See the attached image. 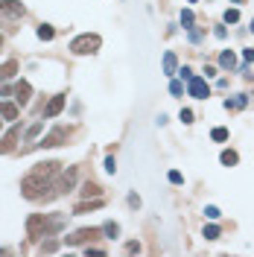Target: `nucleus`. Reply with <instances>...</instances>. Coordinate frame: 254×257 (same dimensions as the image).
<instances>
[{
    "instance_id": "f257e3e1",
    "label": "nucleus",
    "mask_w": 254,
    "mask_h": 257,
    "mask_svg": "<svg viewBox=\"0 0 254 257\" xmlns=\"http://www.w3.org/2000/svg\"><path fill=\"white\" fill-rule=\"evenodd\" d=\"M97 47H100V35H79V38H73V41H70V50H73L76 56L97 53Z\"/></svg>"
},
{
    "instance_id": "f03ea898",
    "label": "nucleus",
    "mask_w": 254,
    "mask_h": 257,
    "mask_svg": "<svg viewBox=\"0 0 254 257\" xmlns=\"http://www.w3.org/2000/svg\"><path fill=\"white\" fill-rule=\"evenodd\" d=\"M21 15H24V6L18 0H0V24H9V21H15Z\"/></svg>"
},
{
    "instance_id": "7ed1b4c3",
    "label": "nucleus",
    "mask_w": 254,
    "mask_h": 257,
    "mask_svg": "<svg viewBox=\"0 0 254 257\" xmlns=\"http://www.w3.org/2000/svg\"><path fill=\"white\" fill-rule=\"evenodd\" d=\"M97 237H100V228H82V231H76L64 240H67V245H79V242H88V240H97Z\"/></svg>"
},
{
    "instance_id": "20e7f679",
    "label": "nucleus",
    "mask_w": 254,
    "mask_h": 257,
    "mask_svg": "<svg viewBox=\"0 0 254 257\" xmlns=\"http://www.w3.org/2000/svg\"><path fill=\"white\" fill-rule=\"evenodd\" d=\"M73 181H76V169L70 166L67 173H64V176H61V179H59V181L53 184V193H50V196H56V193H67V190L73 187Z\"/></svg>"
},
{
    "instance_id": "39448f33",
    "label": "nucleus",
    "mask_w": 254,
    "mask_h": 257,
    "mask_svg": "<svg viewBox=\"0 0 254 257\" xmlns=\"http://www.w3.org/2000/svg\"><path fill=\"white\" fill-rule=\"evenodd\" d=\"M187 82H190V97H196V100H205V97H208V85H205V79L190 76Z\"/></svg>"
},
{
    "instance_id": "423d86ee",
    "label": "nucleus",
    "mask_w": 254,
    "mask_h": 257,
    "mask_svg": "<svg viewBox=\"0 0 254 257\" xmlns=\"http://www.w3.org/2000/svg\"><path fill=\"white\" fill-rule=\"evenodd\" d=\"M67 135H70L67 129H56V132H50V135L41 140V146H44V149H53V146H59L61 140H67Z\"/></svg>"
},
{
    "instance_id": "0eeeda50",
    "label": "nucleus",
    "mask_w": 254,
    "mask_h": 257,
    "mask_svg": "<svg viewBox=\"0 0 254 257\" xmlns=\"http://www.w3.org/2000/svg\"><path fill=\"white\" fill-rule=\"evenodd\" d=\"M30 94H32L30 82H18V85H15V100H18V103H30Z\"/></svg>"
},
{
    "instance_id": "6e6552de",
    "label": "nucleus",
    "mask_w": 254,
    "mask_h": 257,
    "mask_svg": "<svg viewBox=\"0 0 254 257\" xmlns=\"http://www.w3.org/2000/svg\"><path fill=\"white\" fill-rule=\"evenodd\" d=\"M61 108H64V97H53L50 106H47V111H44V117H56Z\"/></svg>"
},
{
    "instance_id": "1a4fd4ad",
    "label": "nucleus",
    "mask_w": 254,
    "mask_h": 257,
    "mask_svg": "<svg viewBox=\"0 0 254 257\" xmlns=\"http://www.w3.org/2000/svg\"><path fill=\"white\" fill-rule=\"evenodd\" d=\"M15 140H18V129H12L3 140H0V152H12V146H15Z\"/></svg>"
},
{
    "instance_id": "9d476101",
    "label": "nucleus",
    "mask_w": 254,
    "mask_h": 257,
    "mask_svg": "<svg viewBox=\"0 0 254 257\" xmlns=\"http://www.w3.org/2000/svg\"><path fill=\"white\" fill-rule=\"evenodd\" d=\"M219 64H222L225 70H234V64H237V56H234L231 50H225V53L219 56Z\"/></svg>"
},
{
    "instance_id": "9b49d317",
    "label": "nucleus",
    "mask_w": 254,
    "mask_h": 257,
    "mask_svg": "<svg viewBox=\"0 0 254 257\" xmlns=\"http://www.w3.org/2000/svg\"><path fill=\"white\" fill-rule=\"evenodd\" d=\"M15 70H18V61H15V59H12V61H6V64H0V82H3V79H9Z\"/></svg>"
},
{
    "instance_id": "f8f14e48",
    "label": "nucleus",
    "mask_w": 254,
    "mask_h": 257,
    "mask_svg": "<svg viewBox=\"0 0 254 257\" xmlns=\"http://www.w3.org/2000/svg\"><path fill=\"white\" fill-rule=\"evenodd\" d=\"M0 117H6V120H15L18 117V108L12 103H0Z\"/></svg>"
},
{
    "instance_id": "ddd939ff",
    "label": "nucleus",
    "mask_w": 254,
    "mask_h": 257,
    "mask_svg": "<svg viewBox=\"0 0 254 257\" xmlns=\"http://www.w3.org/2000/svg\"><path fill=\"white\" fill-rule=\"evenodd\" d=\"M176 64H179V61H176L173 53H166V56H164V73H166V76H173V73H176Z\"/></svg>"
},
{
    "instance_id": "4468645a",
    "label": "nucleus",
    "mask_w": 254,
    "mask_h": 257,
    "mask_svg": "<svg viewBox=\"0 0 254 257\" xmlns=\"http://www.w3.org/2000/svg\"><path fill=\"white\" fill-rule=\"evenodd\" d=\"M103 205V199H94V202H82V205H76V213H85V211H94V208H100Z\"/></svg>"
},
{
    "instance_id": "2eb2a0df",
    "label": "nucleus",
    "mask_w": 254,
    "mask_h": 257,
    "mask_svg": "<svg viewBox=\"0 0 254 257\" xmlns=\"http://www.w3.org/2000/svg\"><path fill=\"white\" fill-rule=\"evenodd\" d=\"M237 161H239V158H237L234 149H225V152H222V164H225V166H234Z\"/></svg>"
},
{
    "instance_id": "dca6fc26",
    "label": "nucleus",
    "mask_w": 254,
    "mask_h": 257,
    "mask_svg": "<svg viewBox=\"0 0 254 257\" xmlns=\"http://www.w3.org/2000/svg\"><path fill=\"white\" fill-rule=\"evenodd\" d=\"M242 106H245V97H237V100H228V103H225L228 111H239Z\"/></svg>"
},
{
    "instance_id": "f3484780",
    "label": "nucleus",
    "mask_w": 254,
    "mask_h": 257,
    "mask_svg": "<svg viewBox=\"0 0 254 257\" xmlns=\"http://www.w3.org/2000/svg\"><path fill=\"white\" fill-rule=\"evenodd\" d=\"M82 193H85V196H97V199L103 196V190H100V187H97L94 181H88V184H85V190H82Z\"/></svg>"
},
{
    "instance_id": "a211bd4d",
    "label": "nucleus",
    "mask_w": 254,
    "mask_h": 257,
    "mask_svg": "<svg viewBox=\"0 0 254 257\" xmlns=\"http://www.w3.org/2000/svg\"><path fill=\"white\" fill-rule=\"evenodd\" d=\"M53 35H56V32H53V27H47V24H44V27H38V38H41V41H50Z\"/></svg>"
},
{
    "instance_id": "6ab92c4d",
    "label": "nucleus",
    "mask_w": 254,
    "mask_h": 257,
    "mask_svg": "<svg viewBox=\"0 0 254 257\" xmlns=\"http://www.w3.org/2000/svg\"><path fill=\"white\" fill-rule=\"evenodd\" d=\"M210 137L222 143V140H228V129H213V135H210Z\"/></svg>"
},
{
    "instance_id": "aec40b11",
    "label": "nucleus",
    "mask_w": 254,
    "mask_h": 257,
    "mask_svg": "<svg viewBox=\"0 0 254 257\" xmlns=\"http://www.w3.org/2000/svg\"><path fill=\"white\" fill-rule=\"evenodd\" d=\"M225 21H228V24H237V21H239V12H237V9H228V12H225Z\"/></svg>"
},
{
    "instance_id": "412c9836",
    "label": "nucleus",
    "mask_w": 254,
    "mask_h": 257,
    "mask_svg": "<svg viewBox=\"0 0 254 257\" xmlns=\"http://www.w3.org/2000/svg\"><path fill=\"white\" fill-rule=\"evenodd\" d=\"M205 237H208V240H216V237H219V228H216V225H208V228H205Z\"/></svg>"
},
{
    "instance_id": "4be33fe9",
    "label": "nucleus",
    "mask_w": 254,
    "mask_h": 257,
    "mask_svg": "<svg viewBox=\"0 0 254 257\" xmlns=\"http://www.w3.org/2000/svg\"><path fill=\"white\" fill-rule=\"evenodd\" d=\"M181 24L184 27H193V12H181Z\"/></svg>"
},
{
    "instance_id": "5701e85b",
    "label": "nucleus",
    "mask_w": 254,
    "mask_h": 257,
    "mask_svg": "<svg viewBox=\"0 0 254 257\" xmlns=\"http://www.w3.org/2000/svg\"><path fill=\"white\" fill-rule=\"evenodd\" d=\"M169 181H173V184H181L184 179H181V173H179V169H173V173H169Z\"/></svg>"
},
{
    "instance_id": "b1692460",
    "label": "nucleus",
    "mask_w": 254,
    "mask_h": 257,
    "mask_svg": "<svg viewBox=\"0 0 254 257\" xmlns=\"http://www.w3.org/2000/svg\"><path fill=\"white\" fill-rule=\"evenodd\" d=\"M181 120H184V123H193V111H190V108H181Z\"/></svg>"
},
{
    "instance_id": "393cba45",
    "label": "nucleus",
    "mask_w": 254,
    "mask_h": 257,
    "mask_svg": "<svg viewBox=\"0 0 254 257\" xmlns=\"http://www.w3.org/2000/svg\"><path fill=\"white\" fill-rule=\"evenodd\" d=\"M105 234H111V237H117V234H120V228H117L114 222H108V225H105Z\"/></svg>"
},
{
    "instance_id": "a878e982",
    "label": "nucleus",
    "mask_w": 254,
    "mask_h": 257,
    "mask_svg": "<svg viewBox=\"0 0 254 257\" xmlns=\"http://www.w3.org/2000/svg\"><path fill=\"white\" fill-rule=\"evenodd\" d=\"M41 126H44V123H35V126H32V129H30V132H27V137H35V135H38V132H41Z\"/></svg>"
},
{
    "instance_id": "bb28decb",
    "label": "nucleus",
    "mask_w": 254,
    "mask_h": 257,
    "mask_svg": "<svg viewBox=\"0 0 254 257\" xmlns=\"http://www.w3.org/2000/svg\"><path fill=\"white\" fill-rule=\"evenodd\" d=\"M205 213H208V219H216V216H219V208H213V205H210Z\"/></svg>"
},
{
    "instance_id": "cd10ccee",
    "label": "nucleus",
    "mask_w": 254,
    "mask_h": 257,
    "mask_svg": "<svg viewBox=\"0 0 254 257\" xmlns=\"http://www.w3.org/2000/svg\"><path fill=\"white\" fill-rule=\"evenodd\" d=\"M105 169H108V173H114V169H117V164H114V158H105Z\"/></svg>"
},
{
    "instance_id": "c85d7f7f",
    "label": "nucleus",
    "mask_w": 254,
    "mask_h": 257,
    "mask_svg": "<svg viewBox=\"0 0 254 257\" xmlns=\"http://www.w3.org/2000/svg\"><path fill=\"white\" fill-rule=\"evenodd\" d=\"M251 32H254V21H251Z\"/></svg>"
},
{
    "instance_id": "c756f323",
    "label": "nucleus",
    "mask_w": 254,
    "mask_h": 257,
    "mask_svg": "<svg viewBox=\"0 0 254 257\" xmlns=\"http://www.w3.org/2000/svg\"><path fill=\"white\" fill-rule=\"evenodd\" d=\"M190 3H196V0H190Z\"/></svg>"
},
{
    "instance_id": "7c9ffc66",
    "label": "nucleus",
    "mask_w": 254,
    "mask_h": 257,
    "mask_svg": "<svg viewBox=\"0 0 254 257\" xmlns=\"http://www.w3.org/2000/svg\"><path fill=\"white\" fill-rule=\"evenodd\" d=\"M0 44H3V38H0Z\"/></svg>"
}]
</instances>
